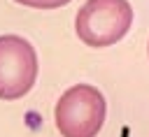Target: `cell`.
<instances>
[{
  "label": "cell",
  "mask_w": 149,
  "mask_h": 137,
  "mask_svg": "<svg viewBox=\"0 0 149 137\" xmlns=\"http://www.w3.org/2000/svg\"><path fill=\"white\" fill-rule=\"evenodd\" d=\"M107 102L91 84L70 86L56 102L54 123L61 137H95L102 130Z\"/></svg>",
  "instance_id": "6da1fadb"
},
{
  "label": "cell",
  "mask_w": 149,
  "mask_h": 137,
  "mask_svg": "<svg viewBox=\"0 0 149 137\" xmlns=\"http://www.w3.org/2000/svg\"><path fill=\"white\" fill-rule=\"evenodd\" d=\"M14 2L26 5V7H33V9H56V7L68 5L70 0H14Z\"/></svg>",
  "instance_id": "277c9868"
},
{
  "label": "cell",
  "mask_w": 149,
  "mask_h": 137,
  "mask_svg": "<svg viewBox=\"0 0 149 137\" xmlns=\"http://www.w3.org/2000/svg\"><path fill=\"white\" fill-rule=\"evenodd\" d=\"M133 26L128 0H86L74 19L77 37L88 46H112L126 37Z\"/></svg>",
  "instance_id": "7a4b0ae2"
},
{
  "label": "cell",
  "mask_w": 149,
  "mask_h": 137,
  "mask_svg": "<svg viewBox=\"0 0 149 137\" xmlns=\"http://www.w3.org/2000/svg\"><path fill=\"white\" fill-rule=\"evenodd\" d=\"M147 51H149V44H147Z\"/></svg>",
  "instance_id": "5b68a950"
},
{
  "label": "cell",
  "mask_w": 149,
  "mask_h": 137,
  "mask_svg": "<svg viewBox=\"0 0 149 137\" xmlns=\"http://www.w3.org/2000/svg\"><path fill=\"white\" fill-rule=\"evenodd\" d=\"M35 46L19 35H0V100H19L37 81Z\"/></svg>",
  "instance_id": "3957f363"
}]
</instances>
